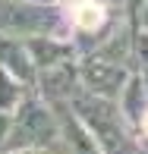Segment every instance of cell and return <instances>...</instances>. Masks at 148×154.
Listing matches in <instances>:
<instances>
[{
	"label": "cell",
	"mask_w": 148,
	"mask_h": 154,
	"mask_svg": "<svg viewBox=\"0 0 148 154\" xmlns=\"http://www.w3.org/2000/svg\"><path fill=\"white\" fill-rule=\"evenodd\" d=\"M69 110L85 126L98 154H148L142 135L129 126L117 101H104V97H91L79 91L69 101Z\"/></svg>",
	"instance_id": "6da1fadb"
},
{
	"label": "cell",
	"mask_w": 148,
	"mask_h": 154,
	"mask_svg": "<svg viewBox=\"0 0 148 154\" xmlns=\"http://www.w3.org/2000/svg\"><path fill=\"white\" fill-rule=\"evenodd\" d=\"M0 35L3 38H41V35H57L69 38L66 13L57 3L44 0H0Z\"/></svg>",
	"instance_id": "7a4b0ae2"
},
{
	"label": "cell",
	"mask_w": 148,
	"mask_h": 154,
	"mask_svg": "<svg viewBox=\"0 0 148 154\" xmlns=\"http://www.w3.org/2000/svg\"><path fill=\"white\" fill-rule=\"evenodd\" d=\"M57 142H60L57 110L32 91V97L10 120V142H6L3 154H10V151H54Z\"/></svg>",
	"instance_id": "3957f363"
},
{
	"label": "cell",
	"mask_w": 148,
	"mask_h": 154,
	"mask_svg": "<svg viewBox=\"0 0 148 154\" xmlns=\"http://www.w3.org/2000/svg\"><path fill=\"white\" fill-rule=\"evenodd\" d=\"M76 69H79V88L91 97H104V101H120L123 88L132 79V69L120 66L114 60H104L98 54H82L76 60Z\"/></svg>",
	"instance_id": "277c9868"
},
{
	"label": "cell",
	"mask_w": 148,
	"mask_h": 154,
	"mask_svg": "<svg viewBox=\"0 0 148 154\" xmlns=\"http://www.w3.org/2000/svg\"><path fill=\"white\" fill-rule=\"evenodd\" d=\"M79 69H76V60L66 63V66L47 69V72L35 75V94L41 101H47L51 107H60V104H69L76 94H79Z\"/></svg>",
	"instance_id": "5b68a950"
},
{
	"label": "cell",
	"mask_w": 148,
	"mask_h": 154,
	"mask_svg": "<svg viewBox=\"0 0 148 154\" xmlns=\"http://www.w3.org/2000/svg\"><path fill=\"white\" fill-rule=\"evenodd\" d=\"M29 47V57L35 63V75L47 72V69L66 66V63L79 60V51L69 38H57V35H41V38H29L25 41Z\"/></svg>",
	"instance_id": "8992f818"
},
{
	"label": "cell",
	"mask_w": 148,
	"mask_h": 154,
	"mask_svg": "<svg viewBox=\"0 0 148 154\" xmlns=\"http://www.w3.org/2000/svg\"><path fill=\"white\" fill-rule=\"evenodd\" d=\"M54 110H57V116H60V142H57V148L51 154H98L91 135L85 132V126L76 120L69 104H60V107H54Z\"/></svg>",
	"instance_id": "52a82bcc"
},
{
	"label": "cell",
	"mask_w": 148,
	"mask_h": 154,
	"mask_svg": "<svg viewBox=\"0 0 148 154\" xmlns=\"http://www.w3.org/2000/svg\"><path fill=\"white\" fill-rule=\"evenodd\" d=\"M0 69L10 75H16L19 82L35 91V63L29 57V47L22 38H3L0 35Z\"/></svg>",
	"instance_id": "ba28073f"
},
{
	"label": "cell",
	"mask_w": 148,
	"mask_h": 154,
	"mask_svg": "<svg viewBox=\"0 0 148 154\" xmlns=\"http://www.w3.org/2000/svg\"><path fill=\"white\" fill-rule=\"evenodd\" d=\"M120 110H123V116L129 120L132 129H142V123H145V116H148V97H145V88H142V82L136 79V72H132V79H129V85L123 88V94H120Z\"/></svg>",
	"instance_id": "9c48e42d"
},
{
	"label": "cell",
	"mask_w": 148,
	"mask_h": 154,
	"mask_svg": "<svg viewBox=\"0 0 148 154\" xmlns=\"http://www.w3.org/2000/svg\"><path fill=\"white\" fill-rule=\"evenodd\" d=\"M29 97H32V88L25 85V82H19L16 75H10V72L0 69V113L13 116Z\"/></svg>",
	"instance_id": "30bf717a"
},
{
	"label": "cell",
	"mask_w": 148,
	"mask_h": 154,
	"mask_svg": "<svg viewBox=\"0 0 148 154\" xmlns=\"http://www.w3.org/2000/svg\"><path fill=\"white\" fill-rule=\"evenodd\" d=\"M129 16H132V22H136V29L148 32V0H145V3H139V6H132Z\"/></svg>",
	"instance_id": "8fae6325"
},
{
	"label": "cell",
	"mask_w": 148,
	"mask_h": 154,
	"mask_svg": "<svg viewBox=\"0 0 148 154\" xmlns=\"http://www.w3.org/2000/svg\"><path fill=\"white\" fill-rule=\"evenodd\" d=\"M10 120H13V116L0 113V154L6 151V142H10Z\"/></svg>",
	"instance_id": "7c38bea8"
},
{
	"label": "cell",
	"mask_w": 148,
	"mask_h": 154,
	"mask_svg": "<svg viewBox=\"0 0 148 154\" xmlns=\"http://www.w3.org/2000/svg\"><path fill=\"white\" fill-rule=\"evenodd\" d=\"M136 79L142 82V88H145V97H148V66H145V69H139V72H136Z\"/></svg>",
	"instance_id": "4fadbf2b"
},
{
	"label": "cell",
	"mask_w": 148,
	"mask_h": 154,
	"mask_svg": "<svg viewBox=\"0 0 148 154\" xmlns=\"http://www.w3.org/2000/svg\"><path fill=\"white\" fill-rule=\"evenodd\" d=\"M10 154H51V151H10Z\"/></svg>",
	"instance_id": "5bb4252c"
},
{
	"label": "cell",
	"mask_w": 148,
	"mask_h": 154,
	"mask_svg": "<svg viewBox=\"0 0 148 154\" xmlns=\"http://www.w3.org/2000/svg\"><path fill=\"white\" fill-rule=\"evenodd\" d=\"M139 3H145V0H129V10H132V6H139Z\"/></svg>",
	"instance_id": "9a60e30c"
}]
</instances>
